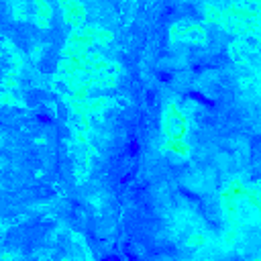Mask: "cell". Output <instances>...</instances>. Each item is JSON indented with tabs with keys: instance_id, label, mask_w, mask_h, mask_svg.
<instances>
[{
	"instance_id": "6da1fadb",
	"label": "cell",
	"mask_w": 261,
	"mask_h": 261,
	"mask_svg": "<svg viewBox=\"0 0 261 261\" xmlns=\"http://www.w3.org/2000/svg\"><path fill=\"white\" fill-rule=\"evenodd\" d=\"M257 202H259V206H261V196H259V200H257Z\"/></svg>"
}]
</instances>
